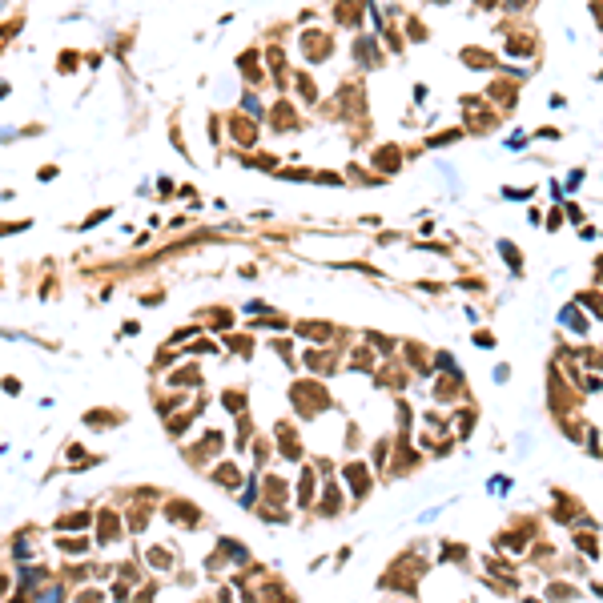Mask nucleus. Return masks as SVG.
<instances>
[{"label": "nucleus", "instance_id": "1", "mask_svg": "<svg viewBox=\"0 0 603 603\" xmlns=\"http://www.w3.org/2000/svg\"><path fill=\"white\" fill-rule=\"evenodd\" d=\"M458 105H463V129H467V137H487V133L499 129V121H503V113L495 109L483 93H463Z\"/></svg>", "mask_w": 603, "mask_h": 603}, {"label": "nucleus", "instance_id": "2", "mask_svg": "<svg viewBox=\"0 0 603 603\" xmlns=\"http://www.w3.org/2000/svg\"><path fill=\"white\" fill-rule=\"evenodd\" d=\"M499 33H503V52L507 57H515V61H523V57H539V33H535L531 25L503 21Z\"/></svg>", "mask_w": 603, "mask_h": 603}, {"label": "nucleus", "instance_id": "3", "mask_svg": "<svg viewBox=\"0 0 603 603\" xmlns=\"http://www.w3.org/2000/svg\"><path fill=\"white\" fill-rule=\"evenodd\" d=\"M290 398H294V407L302 410L306 419H314V415H322V410H330V390L318 386V382H294V386H290Z\"/></svg>", "mask_w": 603, "mask_h": 603}, {"label": "nucleus", "instance_id": "4", "mask_svg": "<svg viewBox=\"0 0 603 603\" xmlns=\"http://www.w3.org/2000/svg\"><path fill=\"white\" fill-rule=\"evenodd\" d=\"M483 97H487L495 109L507 117V113L519 109V81H515V77H507V73H503V77H491V85H487V93H483Z\"/></svg>", "mask_w": 603, "mask_h": 603}, {"label": "nucleus", "instance_id": "5", "mask_svg": "<svg viewBox=\"0 0 603 603\" xmlns=\"http://www.w3.org/2000/svg\"><path fill=\"white\" fill-rule=\"evenodd\" d=\"M402 161H407V149L394 145V141H378L374 153H370V165L378 177H394V173H402Z\"/></svg>", "mask_w": 603, "mask_h": 603}, {"label": "nucleus", "instance_id": "6", "mask_svg": "<svg viewBox=\"0 0 603 603\" xmlns=\"http://www.w3.org/2000/svg\"><path fill=\"white\" fill-rule=\"evenodd\" d=\"M350 57H354V64L362 69V73H378L382 64H386V52H382L378 37H354Z\"/></svg>", "mask_w": 603, "mask_h": 603}, {"label": "nucleus", "instance_id": "7", "mask_svg": "<svg viewBox=\"0 0 603 603\" xmlns=\"http://www.w3.org/2000/svg\"><path fill=\"white\" fill-rule=\"evenodd\" d=\"M302 57H306L310 64H322L334 57V37L330 33H322V28H306L302 33Z\"/></svg>", "mask_w": 603, "mask_h": 603}, {"label": "nucleus", "instance_id": "8", "mask_svg": "<svg viewBox=\"0 0 603 603\" xmlns=\"http://www.w3.org/2000/svg\"><path fill=\"white\" fill-rule=\"evenodd\" d=\"M374 9L370 0H334V25L338 28H362V21H366V13Z\"/></svg>", "mask_w": 603, "mask_h": 603}, {"label": "nucleus", "instance_id": "9", "mask_svg": "<svg viewBox=\"0 0 603 603\" xmlns=\"http://www.w3.org/2000/svg\"><path fill=\"white\" fill-rule=\"evenodd\" d=\"M390 463H394L390 475H407V470H419V467H422V455L415 451V446H410V434H407V431L394 439V455H390Z\"/></svg>", "mask_w": 603, "mask_h": 603}, {"label": "nucleus", "instance_id": "10", "mask_svg": "<svg viewBox=\"0 0 603 603\" xmlns=\"http://www.w3.org/2000/svg\"><path fill=\"white\" fill-rule=\"evenodd\" d=\"M342 479H346V487H350V495H354L358 503H362V499L370 495V487H374V475H370L366 463H346Z\"/></svg>", "mask_w": 603, "mask_h": 603}, {"label": "nucleus", "instance_id": "11", "mask_svg": "<svg viewBox=\"0 0 603 603\" xmlns=\"http://www.w3.org/2000/svg\"><path fill=\"white\" fill-rule=\"evenodd\" d=\"M294 330L302 334L306 342H314V346H330V342H334V334H342L338 326H334V322H322V318H318V322H314V318H310V322H298Z\"/></svg>", "mask_w": 603, "mask_h": 603}, {"label": "nucleus", "instance_id": "12", "mask_svg": "<svg viewBox=\"0 0 603 603\" xmlns=\"http://www.w3.org/2000/svg\"><path fill=\"white\" fill-rule=\"evenodd\" d=\"M458 61L467 64V69H475V73H495V69H499V57H495L491 49H475V45L458 49Z\"/></svg>", "mask_w": 603, "mask_h": 603}, {"label": "nucleus", "instance_id": "13", "mask_svg": "<svg viewBox=\"0 0 603 603\" xmlns=\"http://www.w3.org/2000/svg\"><path fill=\"white\" fill-rule=\"evenodd\" d=\"M463 390H467L463 374H443L434 382V402H455V398H463Z\"/></svg>", "mask_w": 603, "mask_h": 603}, {"label": "nucleus", "instance_id": "14", "mask_svg": "<svg viewBox=\"0 0 603 603\" xmlns=\"http://www.w3.org/2000/svg\"><path fill=\"white\" fill-rule=\"evenodd\" d=\"M374 382H378L382 390H402V386H407V370L398 366V362H382L378 366V374H374Z\"/></svg>", "mask_w": 603, "mask_h": 603}, {"label": "nucleus", "instance_id": "15", "mask_svg": "<svg viewBox=\"0 0 603 603\" xmlns=\"http://www.w3.org/2000/svg\"><path fill=\"white\" fill-rule=\"evenodd\" d=\"M402 354H407V362H410L415 374H431V370H434V354L422 342H407V346H402Z\"/></svg>", "mask_w": 603, "mask_h": 603}, {"label": "nucleus", "instance_id": "16", "mask_svg": "<svg viewBox=\"0 0 603 603\" xmlns=\"http://www.w3.org/2000/svg\"><path fill=\"white\" fill-rule=\"evenodd\" d=\"M571 302H575V306L583 310L587 318H599V322H603V290H595V286H587V290H579V294L571 298Z\"/></svg>", "mask_w": 603, "mask_h": 603}, {"label": "nucleus", "instance_id": "17", "mask_svg": "<svg viewBox=\"0 0 603 603\" xmlns=\"http://www.w3.org/2000/svg\"><path fill=\"white\" fill-rule=\"evenodd\" d=\"M270 125L278 129V133H294L302 121H298V113H294V105H290V101H278V105H274V113H270Z\"/></svg>", "mask_w": 603, "mask_h": 603}, {"label": "nucleus", "instance_id": "18", "mask_svg": "<svg viewBox=\"0 0 603 603\" xmlns=\"http://www.w3.org/2000/svg\"><path fill=\"white\" fill-rule=\"evenodd\" d=\"M467 137V129L463 125H446V129H439V133H431L427 141H422V149H451V145H458Z\"/></svg>", "mask_w": 603, "mask_h": 603}, {"label": "nucleus", "instance_id": "19", "mask_svg": "<svg viewBox=\"0 0 603 603\" xmlns=\"http://www.w3.org/2000/svg\"><path fill=\"white\" fill-rule=\"evenodd\" d=\"M302 362H306V370L310 374H334V362H338V358H334V350H326V346H318V350H310L306 358H302Z\"/></svg>", "mask_w": 603, "mask_h": 603}, {"label": "nucleus", "instance_id": "20", "mask_svg": "<svg viewBox=\"0 0 603 603\" xmlns=\"http://www.w3.org/2000/svg\"><path fill=\"white\" fill-rule=\"evenodd\" d=\"M559 326H563V330H571V334H579V338H583V334H587V314H583V310H579L575 302H567V306L559 310Z\"/></svg>", "mask_w": 603, "mask_h": 603}, {"label": "nucleus", "instance_id": "21", "mask_svg": "<svg viewBox=\"0 0 603 603\" xmlns=\"http://www.w3.org/2000/svg\"><path fill=\"white\" fill-rule=\"evenodd\" d=\"M230 129H234V141H237V145H246V149L258 145V125L246 121V113H242V117H234V125H230Z\"/></svg>", "mask_w": 603, "mask_h": 603}, {"label": "nucleus", "instance_id": "22", "mask_svg": "<svg viewBox=\"0 0 603 603\" xmlns=\"http://www.w3.org/2000/svg\"><path fill=\"white\" fill-rule=\"evenodd\" d=\"M499 254H503V261H507V270L515 274V278H523V249L511 242V237H499Z\"/></svg>", "mask_w": 603, "mask_h": 603}, {"label": "nucleus", "instance_id": "23", "mask_svg": "<svg viewBox=\"0 0 603 603\" xmlns=\"http://www.w3.org/2000/svg\"><path fill=\"white\" fill-rule=\"evenodd\" d=\"M258 57H261L258 49H249V52H242V57H237V69L246 73V81H249V85H258V81H266V73H261Z\"/></svg>", "mask_w": 603, "mask_h": 603}, {"label": "nucleus", "instance_id": "24", "mask_svg": "<svg viewBox=\"0 0 603 603\" xmlns=\"http://www.w3.org/2000/svg\"><path fill=\"white\" fill-rule=\"evenodd\" d=\"M314 499H318V479H314V470H302V483H298V503L302 507H314Z\"/></svg>", "mask_w": 603, "mask_h": 603}, {"label": "nucleus", "instance_id": "25", "mask_svg": "<svg viewBox=\"0 0 603 603\" xmlns=\"http://www.w3.org/2000/svg\"><path fill=\"white\" fill-rule=\"evenodd\" d=\"M475 422H479V410L475 407H463L455 415V422H451V427H455V434L458 439H470V431H475Z\"/></svg>", "mask_w": 603, "mask_h": 603}, {"label": "nucleus", "instance_id": "26", "mask_svg": "<svg viewBox=\"0 0 603 603\" xmlns=\"http://www.w3.org/2000/svg\"><path fill=\"white\" fill-rule=\"evenodd\" d=\"M402 33H407V40H410V45H422V40H431V28H427V21H422V16H415V13L407 16V25H402Z\"/></svg>", "mask_w": 603, "mask_h": 603}, {"label": "nucleus", "instance_id": "27", "mask_svg": "<svg viewBox=\"0 0 603 603\" xmlns=\"http://www.w3.org/2000/svg\"><path fill=\"white\" fill-rule=\"evenodd\" d=\"M571 547H575V551H583L587 559H599V543H595V531H575V535H571Z\"/></svg>", "mask_w": 603, "mask_h": 603}, {"label": "nucleus", "instance_id": "28", "mask_svg": "<svg viewBox=\"0 0 603 603\" xmlns=\"http://www.w3.org/2000/svg\"><path fill=\"white\" fill-rule=\"evenodd\" d=\"M439 559H443V563H467L470 547L467 543H443V547H439Z\"/></svg>", "mask_w": 603, "mask_h": 603}, {"label": "nucleus", "instance_id": "29", "mask_svg": "<svg viewBox=\"0 0 603 603\" xmlns=\"http://www.w3.org/2000/svg\"><path fill=\"white\" fill-rule=\"evenodd\" d=\"M342 511V495H338V487H326L318 499V515H338Z\"/></svg>", "mask_w": 603, "mask_h": 603}, {"label": "nucleus", "instance_id": "30", "mask_svg": "<svg viewBox=\"0 0 603 603\" xmlns=\"http://www.w3.org/2000/svg\"><path fill=\"white\" fill-rule=\"evenodd\" d=\"M366 346L374 350V354H394V350H398V342L386 338V334H378V330H366Z\"/></svg>", "mask_w": 603, "mask_h": 603}, {"label": "nucleus", "instance_id": "31", "mask_svg": "<svg viewBox=\"0 0 603 603\" xmlns=\"http://www.w3.org/2000/svg\"><path fill=\"white\" fill-rule=\"evenodd\" d=\"M579 591L571 587V583H563V579H555L551 587H547V603H567V599H575Z\"/></svg>", "mask_w": 603, "mask_h": 603}, {"label": "nucleus", "instance_id": "32", "mask_svg": "<svg viewBox=\"0 0 603 603\" xmlns=\"http://www.w3.org/2000/svg\"><path fill=\"white\" fill-rule=\"evenodd\" d=\"M294 81H298V97H302V105H314V101H318V85H314V77L298 73Z\"/></svg>", "mask_w": 603, "mask_h": 603}, {"label": "nucleus", "instance_id": "33", "mask_svg": "<svg viewBox=\"0 0 603 603\" xmlns=\"http://www.w3.org/2000/svg\"><path fill=\"white\" fill-rule=\"evenodd\" d=\"M350 370H374V350L370 346H358L350 354Z\"/></svg>", "mask_w": 603, "mask_h": 603}, {"label": "nucleus", "instance_id": "34", "mask_svg": "<svg viewBox=\"0 0 603 603\" xmlns=\"http://www.w3.org/2000/svg\"><path fill=\"white\" fill-rule=\"evenodd\" d=\"M286 495H290L286 479H266V499H270V503H286Z\"/></svg>", "mask_w": 603, "mask_h": 603}, {"label": "nucleus", "instance_id": "35", "mask_svg": "<svg viewBox=\"0 0 603 603\" xmlns=\"http://www.w3.org/2000/svg\"><path fill=\"white\" fill-rule=\"evenodd\" d=\"M563 222H567V213H563V201H559V205H555V210H547L543 213V230H563Z\"/></svg>", "mask_w": 603, "mask_h": 603}, {"label": "nucleus", "instance_id": "36", "mask_svg": "<svg viewBox=\"0 0 603 603\" xmlns=\"http://www.w3.org/2000/svg\"><path fill=\"white\" fill-rule=\"evenodd\" d=\"M213 479L222 483V487H237V479H242V470H237L234 463H225V467H218V470H213Z\"/></svg>", "mask_w": 603, "mask_h": 603}, {"label": "nucleus", "instance_id": "37", "mask_svg": "<svg viewBox=\"0 0 603 603\" xmlns=\"http://www.w3.org/2000/svg\"><path fill=\"white\" fill-rule=\"evenodd\" d=\"M394 415H398V431H410V422H415V410H410L407 398H398V402H394Z\"/></svg>", "mask_w": 603, "mask_h": 603}, {"label": "nucleus", "instance_id": "38", "mask_svg": "<svg viewBox=\"0 0 603 603\" xmlns=\"http://www.w3.org/2000/svg\"><path fill=\"white\" fill-rule=\"evenodd\" d=\"M503 197L507 201H531L535 189H531V185H503Z\"/></svg>", "mask_w": 603, "mask_h": 603}, {"label": "nucleus", "instance_id": "39", "mask_svg": "<svg viewBox=\"0 0 603 603\" xmlns=\"http://www.w3.org/2000/svg\"><path fill=\"white\" fill-rule=\"evenodd\" d=\"M563 213H567V222L575 225H587V213H583V205H579V201H563Z\"/></svg>", "mask_w": 603, "mask_h": 603}, {"label": "nucleus", "instance_id": "40", "mask_svg": "<svg viewBox=\"0 0 603 603\" xmlns=\"http://www.w3.org/2000/svg\"><path fill=\"white\" fill-rule=\"evenodd\" d=\"M527 141H531V133H523V129H515V133L507 137L503 145L511 149V153H523V149H527Z\"/></svg>", "mask_w": 603, "mask_h": 603}, {"label": "nucleus", "instance_id": "41", "mask_svg": "<svg viewBox=\"0 0 603 603\" xmlns=\"http://www.w3.org/2000/svg\"><path fill=\"white\" fill-rule=\"evenodd\" d=\"M583 177H587V169H571V173L563 177V189H567V193H575L579 185H583Z\"/></svg>", "mask_w": 603, "mask_h": 603}, {"label": "nucleus", "instance_id": "42", "mask_svg": "<svg viewBox=\"0 0 603 603\" xmlns=\"http://www.w3.org/2000/svg\"><path fill=\"white\" fill-rule=\"evenodd\" d=\"M242 109H246V117H261V113H266V109H261V101L254 97V93H246V97H242Z\"/></svg>", "mask_w": 603, "mask_h": 603}, {"label": "nucleus", "instance_id": "43", "mask_svg": "<svg viewBox=\"0 0 603 603\" xmlns=\"http://www.w3.org/2000/svg\"><path fill=\"white\" fill-rule=\"evenodd\" d=\"M470 342L483 346V350H495V334L491 330H475V334H470Z\"/></svg>", "mask_w": 603, "mask_h": 603}, {"label": "nucleus", "instance_id": "44", "mask_svg": "<svg viewBox=\"0 0 603 603\" xmlns=\"http://www.w3.org/2000/svg\"><path fill=\"white\" fill-rule=\"evenodd\" d=\"M591 286L603 290V254H595V261H591Z\"/></svg>", "mask_w": 603, "mask_h": 603}, {"label": "nucleus", "instance_id": "45", "mask_svg": "<svg viewBox=\"0 0 603 603\" xmlns=\"http://www.w3.org/2000/svg\"><path fill=\"white\" fill-rule=\"evenodd\" d=\"M559 129H555V125H539V129H535V141H559Z\"/></svg>", "mask_w": 603, "mask_h": 603}, {"label": "nucleus", "instance_id": "46", "mask_svg": "<svg viewBox=\"0 0 603 603\" xmlns=\"http://www.w3.org/2000/svg\"><path fill=\"white\" fill-rule=\"evenodd\" d=\"M531 4H535V0H503V9H507V13H527Z\"/></svg>", "mask_w": 603, "mask_h": 603}, {"label": "nucleus", "instance_id": "47", "mask_svg": "<svg viewBox=\"0 0 603 603\" xmlns=\"http://www.w3.org/2000/svg\"><path fill=\"white\" fill-rule=\"evenodd\" d=\"M591 21H595V28L603 33V0H591Z\"/></svg>", "mask_w": 603, "mask_h": 603}, {"label": "nucleus", "instance_id": "48", "mask_svg": "<svg viewBox=\"0 0 603 603\" xmlns=\"http://www.w3.org/2000/svg\"><path fill=\"white\" fill-rule=\"evenodd\" d=\"M543 213H547L543 205H531V210H527V222H531V225H543Z\"/></svg>", "mask_w": 603, "mask_h": 603}, {"label": "nucleus", "instance_id": "49", "mask_svg": "<svg viewBox=\"0 0 603 603\" xmlns=\"http://www.w3.org/2000/svg\"><path fill=\"white\" fill-rule=\"evenodd\" d=\"M419 290H422V294H443L446 286L443 282H419Z\"/></svg>", "mask_w": 603, "mask_h": 603}, {"label": "nucleus", "instance_id": "50", "mask_svg": "<svg viewBox=\"0 0 603 603\" xmlns=\"http://www.w3.org/2000/svg\"><path fill=\"white\" fill-rule=\"evenodd\" d=\"M458 286H463V290H483V286H487V282H483V278H463V282H458Z\"/></svg>", "mask_w": 603, "mask_h": 603}, {"label": "nucleus", "instance_id": "51", "mask_svg": "<svg viewBox=\"0 0 603 603\" xmlns=\"http://www.w3.org/2000/svg\"><path fill=\"white\" fill-rule=\"evenodd\" d=\"M475 4H479L483 13H495V9H499V4H503V0H475Z\"/></svg>", "mask_w": 603, "mask_h": 603}, {"label": "nucleus", "instance_id": "52", "mask_svg": "<svg viewBox=\"0 0 603 603\" xmlns=\"http://www.w3.org/2000/svg\"><path fill=\"white\" fill-rule=\"evenodd\" d=\"M402 234H394V230H386V234H378V246H390V242H398Z\"/></svg>", "mask_w": 603, "mask_h": 603}, {"label": "nucleus", "instance_id": "53", "mask_svg": "<svg viewBox=\"0 0 603 603\" xmlns=\"http://www.w3.org/2000/svg\"><path fill=\"white\" fill-rule=\"evenodd\" d=\"M595 237V225H579V242H591Z\"/></svg>", "mask_w": 603, "mask_h": 603}, {"label": "nucleus", "instance_id": "54", "mask_svg": "<svg viewBox=\"0 0 603 603\" xmlns=\"http://www.w3.org/2000/svg\"><path fill=\"white\" fill-rule=\"evenodd\" d=\"M511 378V366H495V382H507Z\"/></svg>", "mask_w": 603, "mask_h": 603}, {"label": "nucleus", "instance_id": "55", "mask_svg": "<svg viewBox=\"0 0 603 603\" xmlns=\"http://www.w3.org/2000/svg\"><path fill=\"white\" fill-rule=\"evenodd\" d=\"M591 591H595V595L603 599V579H599V583H591Z\"/></svg>", "mask_w": 603, "mask_h": 603}, {"label": "nucleus", "instance_id": "56", "mask_svg": "<svg viewBox=\"0 0 603 603\" xmlns=\"http://www.w3.org/2000/svg\"><path fill=\"white\" fill-rule=\"evenodd\" d=\"M523 603H547V599H535V595H523Z\"/></svg>", "mask_w": 603, "mask_h": 603}]
</instances>
